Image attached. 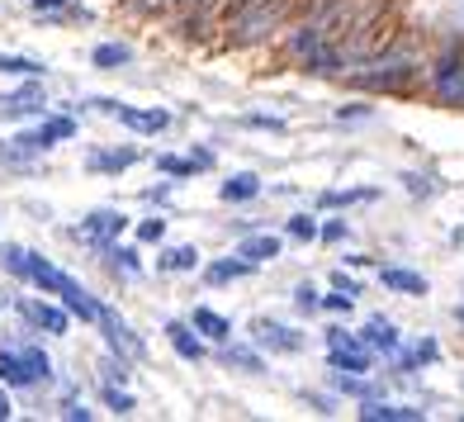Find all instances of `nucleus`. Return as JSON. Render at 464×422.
<instances>
[{
	"mask_svg": "<svg viewBox=\"0 0 464 422\" xmlns=\"http://www.w3.org/2000/svg\"><path fill=\"white\" fill-rule=\"evenodd\" d=\"M361 337H365V347L374 351V356H398V347H403V332H398L389 319H370L365 328H361Z\"/></svg>",
	"mask_w": 464,
	"mask_h": 422,
	"instance_id": "nucleus-17",
	"label": "nucleus"
},
{
	"mask_svg": "<svg viewBox=\"0 0 464 422\" xmlns=\"http://www.w3.org/2000/svg\"><path fill=\"white\" fill-rule=\"evenodd\" d=\"M176 5H180V0H123V10L147 15V19H152V15H171Z\"/></svg>",
	"mask_w": 464,
	"mask_h": 422,
	"instance_id": "nucleus-34",
	"label": "nucleus"
},
{
	"mask_svg": "<svg viewBox=\"0 0 464 422\" xmlns=\"http://www.w3.org/2000/svg\"><path fill=\"white\" fill-rule=\"evenodd\" d=\"M332 285H336V290H346V294H361V285H355V280L346 276V270H336V276H332Z\"/></svg>",
	"mask_w": 464,
	"mask_h": 422,
	"instance_id": "nucleus-45",
	"label": "nucleus"
},
{
	"mask_svg": "<svg viewBox=\"0 0 464 422\" xmlns=\"http://www.w3.org/2000/svg\"><path fill=\"white\" fill-rule=\"evenodd\" d=\"M189 157H195V166H199V172H208V166H214V152H208V147H195Z\"/></svg>",
	"mask_w": 464,
	"mask_h": 422,
	"instance_id": "nucleus-46",
	"label": "nucleus"
},
{
	"mask_svg": "<svg viewBox=\"0 0 464 422\" xmlns=\"http://www.w3.org/2000/svg\"><path fill=\"white\" fill-rule=\"evenodd\" d=\"M379 200V190H365V185H355V190H323L318 204L323 209H351V204H370Z\"/></svg>",
	"mask_w": 464,
	"mask_h": 422,
	"instance_id": "nucleus-26",
	"label": "nucleus"
},
{
	"mask_svg": "<svg viewBox=\"0 0 464 422\" xmlns=\"http://www.w3.org/2000/svg\"><path fill=\"white\" fill-rule=\"evenodd\" d=\"M10 417H14V404H10V394L0 389V422H10Z\"/></svg>",
	"mask_w": 464,
	"mask_h": 422,
	"instance_id": "nucleus-47",
	"label": "nucleus"
},
{
	"mask_svg": "<svg viewBox=\"0 0 464 422\" xmlns=\"http://www.w3.org/2000/svg\"><path fill=\"white\" fill-rule=\"evenodd\" d=\"M379 285L384 290H393V294H427V276H417V270H408V266H379Z\"/></svg>",
	"mask_w": 464,
	"mask_h": 422,
	"instance_id": "nucleus-20",
	"label": "nucleus"
},
{
	"mask_svg": "<svg viewBox=\"0 0 464 422\" xmlns=\"http://www.w3.org/2000/svg\"><path fill=\"white\" fill-rule=\"evenodd\" d=\"M123 228H129V219H123L119 209H91L86 223L72 228V238H76V242H86V247H95V251H104L110 242H119Z\"/></svg>",
	"mask_w": 464,
	"mask_h": 422,
	"instance_id": "nucleus-7",
	"label": "nucleus"
},
{
	"mask_svg": "<svg viewBox=\"0 0 464 422\" xmlns=\"http://www.w3.org/2000/svg\"><path fill=\"white\" fill-rule=\"evenodd\" d=\"M323 242H346V223H342V219L323 223Z\"/></svg>",
	"mask_w": 464,
	"mask_h": 422,
	"instance_id": "nucleus-42",
	"label": "nucleus"
},
{
	"mask_svg": "<svg viewBox=\"0 0 464 422\" xmlns=\"http://www.w3.org/2000/svg\"><path fill=\"white\" fill-rule=\"evenodd\" d=\"M431 86L440 100H450V104H464V57L459 53H446L431 67Z\"/></svg>",
	"mask_w": 464,
	"mask_h": 422,
	"instance_id": "nucleus-10",
	"label": "nucleus"
},
{
	"mask_svg": "<svg viewBox=\"0 0 464 422\" xmlns=\"http://www.w3.org/2000/svg\"><path fill=\"white\" fill-rule=\"evenodd\" d=\"M189 323H195V328H199V332L208 337V342H218V347H223L227 337H232V323L223 319V313H214V309H204V304H199L195 313H189Z\"/></svg>",
	"mask_w": 464,
	"mask_h": 422,
	"instance_id": "nucleus-24",
	"label": "nucleus"
},
{
	"mask_svg": "<svg viewBox=\"0 0 464 422\" xmlns=\"http://www.w3.org/2000/svg\"><path fill=\"white\" fill-rule=\"evenodd\" d=\"M152 162H157V172H161V176H195V172H199L195 157H171V152H157Z\"/></svg>",
	"mask_w": 464,
	"mask_h": 422,
	"instance_id": "nucleus-32",
	"label": "nucleus"
},
{
	"mask_svg": "<svg viewBox=\"0 0 464 422\" xmlns=\"http://www.w3.org/2000/svg\"><path fill=\"white\" fill-rule=\"evenodd\" d=\"M351 304H355V294H346V290L323 294V309H327V313H351Z\"/></svg>",
	"mask_w": 464,
	"mask_h": 422,
	"instance_id": "nucleus-39",
	"label": "nucleus"
},
{
	"mask_svg": "<svg viewBox=\"0 0 464 422\" xmlns=\"http://www.w3.org/2000/svg\"><path fill=\"white\" fill-rule=\"evenodd\" d=\"M129 361H133V356H123V351H110V356H104V379H119V385H123V379L133 375V370H129Z\"/></svg>",
	"mask_w": 464,
	"mask_h": 422,
	"instance_id": "nucleus-35",
	"label": "nucleus"
},
{
	"mask_svg": "<svg viewBox=\"0 0 464 422\" xmlns=\"http://www.w3.org/2000/svg\"><path fill=\"white\" fill-rule=\"evenodd\" d=\"M218 195L227 200V204H251L261 195V176L256 172H237V176H227L223 185H218Z\"/></svg>",
	"mask_w": 464,
	"mask_h": 422,
	"instance_id": "nucleus-21",
	"label": "nucleus"
},
{
	"mask_svg": "<svg viewBox=\"0 0 464 422\" xmlns=\"http://www.w3.org/2000/svg\"><path fill=\"white\" fill-rule=\"evenodd\" d=\"M237 257L266 266V261H276V257H280V238H276V233H251V238L237 242Z\"/></svg>",
	"mask_w": 464,
	"mask_h": 422,
	"instance_id": "nucleus-23",
	"label": "nucleus"
},
{
	"mask_svg": "<svg viewBox=\"0 0 464 422\" xmlns=\"http://www.w3.org/2000/svg\"><path fill=\"white\" fill-rule=\"evenodd\" d=\"M100 328H104V342H110V351H123V356H142V337L119 319L114 309L100 313Z\"/></svg>",
	"mask_w": 464,
	"mask_h": 422,
	"instance_id": "nucleus-13",
	"label": "nucleus"
},
{
	"mask_svg": "<svg viewBox=\"0 0 464 422\" xmlns=\"http://www.w3.org/2000/svg\"><path fill=\"white\" fill-rule=\"evenodd\" d=\"M251 270H256V261H246V257H223V261H208L204 266V285H232V280H246Z\"/></svg>",
	"mask_w": 464,
	"mask_h": 422,
	"instance_id": "nucleus-18",
	"label": "nucleus"
},
{
	"mask_svg": "<svg viewBox=\"0 0 464 422\" xmlns=\"http://www.w3.org/2000/svg\"><path fill=\"white\" fill-rule=\"evenodd\" d=\"M100 404H104V408H110V413H119V417H129V413L138 408V404H133V394H129V389H123V385H114V379H110V385H104V389H100Z\"/></svg>",
	"mask_w": 464,
	"mask_h": 422,
	"instance_id": "nucleus-29",
	"label": "nucleus"
},
{
	"mask_svg": "<svg viewBox=\"0 0 464 422\" xmlns=\"http://www.w3.org/2000/svg\"><path fill=\"white\" fill-rule=\"evenodd\" d=\"M285 233H289L294 242H318V238H323V223L313 219V214H289V219H285Z\"/></svg>",
	"mask_w": 464,
	"mask_h": 422,
	"instance_id": "nucleus-28",
	"label": "nucleus"
},
{
	"mask_svg": "<svg viewBox=\"0 0 464 422\" xmlns=\"http://www.w3.org/2000/svg\"><path fill=\"white\" fill-rule=\"evenodd\" d=\"M218 361L223 366H237V370H251V375H261L266 370V361L256 351H246V347H227V351H218Z\"/></svg>",
	"mask_w": 464,
	"mask_h": 422,
	"instance_id": "nucleus-31",
	"label": "nucleus"
},
{
	"mask_svg": "<svg viewBox=\"0 0 464 422\" xmlns=\"http://www.w3.org/2000/svg\"><path fill=\"white\" fill-rule=\"evenodd\" d=\"M327 366L332 370H346V375H370L374 370V351L365 347L361 332L327 328Z\"/></svg>",
	"mask_w": 464,
	"mask_h": 422,
	"instance_id": "nucleus-5",
	"label": "nucleus"
},
{
	"mask_svg": "<svg viewBox=\"0 0 464 422\" xmlns=\"http://www.w3.org/2000/svg\"><path fill=\"white\" fill-rule=\"evenodd\" d=\"M294 309H299V313H313V309H323V294L313 290V285H299V290H294Z\"/></svg>",
	"mask_w": 464,
	"mask_h": 422,
	"instance_id": "nucleus-37",
	"label": "nucleus"
},
{
	"mask_svg": "<svg viewBox=\"0 0 464 422\" xmlns=\"http://www.w3.org/2000/svg\"><path fill=\"white\" fill-rule=\"evenodd\" d=\"M427 408L412 404H384V398H361V422H421Z\"/></svg>",
	"mask_w": 464,
	"mask_h": 422,
	"instance_id": "nucleus-15",
	"label": "nucleus"
},
{
	"mask_svg": "<svg viewBox=\"0 0 464 422\" xmlns=\"http://www.w3.org/2000/svg\"><path fill=\"white\" fill-rule=\"evenodd\" d=\"M67 138H76V119H72V114H48L44 123H34V129H19L10 142L19 147V152L38 157V152H48V147L67 142Z\"/></svg>",
	"mask_w": 464,
	"mask_h": 422,
	"instance_id": "nucleus-6",
	"label": "nucleus"
},
{
	"mask_svg": "<svg viewBox=\"0 0 464 422\" xmlns=\"http://www.w3.org/2000/svg\"><path fill=\"white\" fill-rule=\"evenodd\" d=\"M157 270H166V276H185V270H199V251L195 247H166L157 257Z\"/></svg>",
	"mask_w": 464,
	"mask_h": 422,
	"instance_id": "nucleus-25",
	"label": "nucleus"
},
{
	"mask_svg": "<svg viewBox=\"0 0 464 422\" xmlns=\"http://www.w3.org/2000/svg\"><path fill=\"white\" fill-rule=\"evenodd\" d=\"M48 379H53V356L38 347V342L0 347V385H10V389H34V385H48Z\"/></svg>",
	"mask_w": 464,
	"mask_h": 422,
	"instance_id": "nucleus-2",
	"label": "nucleus"
},
{
	"mask_svg": "<svg viewBox=\"0 0 464 422\" xmlns=\"http://www.w3.org/2000/svg\"><path fill=\"white\" fill-rule=\"evenodd\" d=\"M431 361H440V342H436V337H417L412 347H398V356H393V375H412V370L431 366Z\"/></svg>",
	"mask_w": 464,
	"mask_h": 422,
	"instance_id": "nucleus-14",
	"label": "nucleus"
},
{
	"mask_svg": "<svg viewBox=\"0 0 464 422\" xmlns=\"http://www.w3.org/2000/svg\"><path fill=\"white\" fill-rule=\"evenodd\" d=\"M242 123L256 129V133H285V119H276V114H246Z\"/></svg>",
	"mask_w": 464,
	"mask_h": 422,
	"instance_id": "nucleus-36",
	"label": "nucleus"
},
{
	"mask_svg": "<svg viewBox=\"0 0 464 422\" xmlns=\"http://www.w3.org/2000/svg\"><path fill=\"white\" fill-rule=\"evenodd\" d=\"M0 266L10 270V276H19V280H29L34 290H44V294H76V290H86L81 280H72L67 270H57L48 257H38V251H29V247H19V242H0Z\"/></svg>",
	"mask_w": 464,
	"mask_h": 422,
	"instance_id": "nucleus-1",
	"label": "nucleus"
},
{
	"mask_svg": "<svg viewBox=\"0 0 464 422\" xmlns=\"http://www.w3.org/2000/svg\"><path fill=\"white\" fill-rule=\"evenodd\" d=\"M336 119H342V123H355V119H374V110H370V104H342V110H336Z\"/></svg>",
	"mask_w": 464,
	"mask_h": 422,
	"instance_id": "nucleus-41",
	"label": "nucleus"
},
{
	"mask_svg": "<svg viewBox=\"0 0 464 422\" xmlns=\"http://www.w3.org/2000/svg\"><path fill=\"white\" fill-rule=\"evenodd\" d=\"M91 62H95L100 72H119V67H129V62H133V48L129 44H100L91 53Z\"/></svg>",
	"mask_w": 464,
	"mask_h": 422,
	"instance_id": "nucleus-27",
	"label": "nucleus"
},
{
	"mask_svg": "<svg viewBox=\"0 0 464 422\" xmlns=\"http://www.w3.org/2000/svg\"><path fill=\"white\" fill-rule=\"evenodd\" d=\"M44 86H38V76H29V86H19L14 95H0V114H10V119H19V114H44Z\"/></svg>",
	"mask_w": 464,
	"mask_h": 422,
	"instance_id": "nucleus-16",
	"label": "nucleus"
},
{
	"mask_svg": "<svg viewBox=\"0 0 464 422\" xmlns=\"http://www.w3.org/2000/svg\"><path fill=\"white\" fill-rule=\"evenodd\" d=\"M161 332H166V342H171V351L180 356V361H189V366H199L204 356H208V347H204L208 337H204V332H199L195 323H180V319H171V323H166Z\"/></svg>",
	"mask_w": 464,
	"mask_h": 422,
	"instance_id": "nucleus-9",
	"label": "nucleus"
},
{
	"mask_svg": "<svg viewBox=\"0 0 464 422\" xmlns=\"http://www.w3.org/2000/svg\"><path fill=\"white\" fill-rule=\"evenodd\" d=\"M251 337H256V347H266V351H304V332H294L285 323H270V319L251 323Z\"/></svg>",
	"mask_w": 464,
	"mask_h": 422,
	"instance_id": "nucleus-12",
	"label": "nucleus"
},
{
	"mask_svg": "<svg viewBox=\"0 0 464 422\" xmlns=\"http://www.w3.org/2000/svg\"><path fill=\"white\" fill-rule=\"evenodd\" d=\"M62 417H72V422H91V408H81L76 398H67V404H62Z\"/></svg>",
	"mask_w": 464,
	"mask_h": 422,
	"instance_id": "nucleus-43",
	"label": "nucleus"
},
{
	"mask_svg": "<svg viewBox=\"0 0 464 422\" xmlns=\"http://www.w3.org/2000/svg\"><path fill=\"white\" fill-rule=\"evenodd\" d=\"M138 157H142L138 147H114V152H91V157H86V172H95V176H119V172H129V166H133Z\"/></svg>",
	"mask_w": 464,
	"mask_h": 422,
	"instance_id": "nucleus-19",
	"label": "nucleus"
},
{
	"mask_svg": "<svg viewBox=\"0 0 464 422\" xmlns=\"http://www.w3.org/2000/svg\"><path fill=\"white\" fill-rule=\"evenodd\" d=\"M403 185L412 190L417 200H427V195H436V185H431V176H417V172H412V176H403Z\"/></svg>",
	"mask_w": 464,
	"mask_h": 422,
	"instance_id": "nucleus-40",
	"label": "nucleus"
},
{
	"mask_svg": "<svg viewBox=\"0 0 464 422\" xmlns=\"http://www.w3.org/2000/svg\"><path fill=\"white\" fill-rule=\"evenodd\" d=\"M355 67L361 72H351V86H361V91H403V86H412V76H417V62L408 53L361 57Z\"/></svg>",
	"mask_w": 464,
	"mask_h": 422,
	"instance_id": "nucleus-3",
	"label": "nucleus"
},
{
	"mask_svg": "<svg viewBox=\"0 0 464 422\" xmlns=\"http://www.w3.org/2000/svg\"><path fill=\"white\" fill-rule=\"evenodd\" d=\"M110 119H119L123 129H133V133H166L171 129V114L166 110H133V104H119V100H114Z\"/></svg>",
	"mask_w": 464,
	"mask_h": 422,
	"instance_id": "nucleus-11",
	"label": "nucleus"
},
{
	"mask_svg": "<svg viewBox=\"0 0 464 422\" xmlns=\"http://www.w3.org/2000/svg\"><path fill=\"white\" fill-rule=\"evenodd\" d=\"M308 404L318 408V413H332V398H323V394H308Z\"/></svg>",
	"mask_w": 464,
	"mask_h": 422,
	"instance_id": "nucleus-48",
	"label": "nucleus"
},
{
	"mask_svg": "<svg viewBox=\"0 0 464 422\" xmlns=\"http://www.w3.org/2000/svg\"><path fill=\"white\" fill-rule=\"evenodd\" d=\"M142 200H147V204H166V200H171V185H152V190H142Z\"/></svg>",
	"mask_w": 464,
	"mask_h": 422,
	"instance_id": "nucleus-44",
	"label": "nucleus"
},
{
	"mask_svg": "<svg viewBox=\"0 0 464 422\" xmlns=\"http://www.w3.org/2000/svg\"><path fill=\"white\" fill-rule=\"evenodd\" d=\"M280 19H285V0H237V10H227L237 44H256L270 29H280Z\"/></svg>",
	"mask_w": 464,
	"mask_h": 422,
	"instance_id": "nucleus-4",
	"label": "nucleus"
},
{
	"mask_svg": "<svg viewBox=\"0 0 464 422\" xmlns=\"http://www.w3.org/2000/svg\"><path fill=\"white\" fill-rule=\"evenodd\" d=\"M166 238V219H142L138 223V242H161Z\"/></svg>",
	"mask_w": 464,
	"mask_h": 422,
	"instance_id": "nucleus-38",
	"label": "nucleus"
},
{
	"mask_svg": "<svg viewBox=\"0 0 464 422\" xmlns=\"http://www.w3.org/2000/svg\"><path fill=\"white\" fill-rule=\"evenodd\" d=\"M332 385L342 389V394H351V398H379V389H374V385H365L361 375H346V370H336Z\"/></svg>",
	"mask_w": 464,
	"mask_h": 422,
	"instance_id": "nucleus-33",
	"label": "nucleus"
},
{
	"mask_svg": "<svg viewBox=\"0 0 464 422\" xmlns=\"http://www.w3.org/2000/svg\"><path fill=\"white\" fill-rule=\"evenodd\" d=\"M0 72H5V76H44L48 67H44V62H34V57H19V53H0Z\"/></svg>",
	"mask_w": 464,
	"mask_h": 422,
	"instance_id": "nucleus-30",
	"label": "nucleus"
},
{
	"mask_svg": "<svg viewBox=\"0 0 464 422\" xmlns=\"http://www.w3.org/2000/svg\"><path fill=\"white\" fill-rule=\"evenodd\" d=\"M104 257V266H110V276H123V280H133V276H142V261H138V251L133 247H119V242H110L100 251Z\"/></svg>",
	"mask_w": 464,
	"mask_h": 422,
	"instance_id": "nucleus-22",
	"label": "nucleus"
},
{
	"mask_svg": "<svg viewBox=\"0 0 464 422\" xmlns=\"http://www.w3.org/2000/svg\"><path fill=\"white\" fill-rule=\"evenodd\" d=\"M14 309L29 319V328H38V332H48V337H67V328H72V309L67 304H44V299H14Z\"/></svg>",
	"mask_w": 464,
	"mask_h": 422,
	"instance_id": "nucleus-8",
	"label": "nucleus"
}]
</instances>
